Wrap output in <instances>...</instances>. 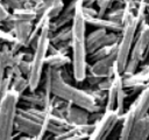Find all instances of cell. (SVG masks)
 <instances>
[{
  "instance_id": "obj_7",
  "label": "cell",
  "mask_w": 149,
  "mask_h": 140,
  "mask_svg": "<svg viewBox=\"0 0 149 140\" xmlns=\"http://www.w3.org/2000/svg\"><path fill=\"white\" fill-rule=\"evenodd\" d=\"M121 121V117L115 110L104 111L102 117L95 123L93 131L86 140H107L114 127Z\"/></svg>"
},
{
  "instance_id": "obj_25",
  "label": "cell",
  "mask_w": 149,
  "mask_h": 140,
  "mask_svg": "<svg viewBox=\"0 0 149 140\" xmlns=\"http://www.w3.org/2000/svg\"><path fill=\"white\" fill-rule=\"evenodd\" d=\"M14 41H15V36L10 30L6 28H0V42L1 43L12 44Z\"/></svg>"
},
{
  "instance_id": "obj_2",
  "label": "cell",
  "mask_w": 149,
  "mask_h": 140,
  "mask_svg": "<svg viewBox=\"0 0 149 140\" xmlns=\"http://www.w3.org/2000/svg\"><path fill=\"white\" fill-rule=\"evenodd\" d=\"M51 93L52 96L66 100L68 103L78 107H81L90 113L104 112V107L99 106L94 102V99L85 91V89H80L73 84L65 83L59 75V69H52Z\"/></svg>"
},
{
  "instance_id": "obj_29",
  "label": "cell",
  "mask_w": 149,
  "mask_h": 140,
  "mask_svg": "<svg viewBox=\"0 0 149 140\" xmlns=\"http://www.w3.org/2000/svg\"><path fill=\"white\" fill-rule=\"evenodd\" d=\"M113 79H114V76L113 77H105V78L101 79V82L99 83V85L97 88L100 89V90H102V91H107L111 88V85L113 83Z\"/></svg>"
},
{
  "instance_id": "obj_21",
  "label": "cell",
  "mask_w": 149,
  "mask_h": 140,
  "mask_svg": "<svg viewBox=\"0 0 149 140\" xmlns=\"http://www.w3.org/2000/svg\"><path fill=\"white\" fill-rule=\"evenodd\" d=\"M123 10H125L123 5L121 2H119V1H115L112 5V7L108 9V12L106 13L105 18L111 20V21H114V22H118V23H122Z\"/></svg>"
},
{
  "instance_id": "obj_33",
  "label": "cell",
  "mask_w": 149,
  "mask_h": 140,
  "mask_svg": "<svg viewBox=\"0 0 149 140\" xmlns=\"http://www.w3.org/2000/svg\"><path fill=\"white\" fill-rule=\"evenodd\" d=\"M45 135L47 134H40V135H36V136H31L30 140H43Z\"/></svg>"
},
{
  "instance_id": "obj_10",
  "label": "cell",
  "mask_w": 149,
  "mask_h": 140,
  "mask_svg": "<svg viewBox=\"0 0 149 140\" xmlns=\"http://www.w3.org/2000/svg\"><path fill=\"white\" fill-rule=\"evenodd\" d=\"M76 5H77V0H71L62 10V13L51 22H49V32L50 35L56 33L58 29L70 26L73 16H74V9H76Z\"/></svg>"
},
{
  "instance_id": "obj_16",
  "label": "cell",
  "mask_w": 149,
  "mask_h": 140,
  "mask_svg": "<svg viewBox=\"0 0 149 140\" xmlns=\"http://www.w3.org/2000/svg\"><path fill=\"white\" fill-rule=\"evenodd\" d=\"M122 84H123L122 75H115L111 88L107 90V97H106V103H105V111H109V110H114L115 108L118 91H119V88Z\"/></svg>"
},
{
  "instance_id": "obj_23",
  "label": "cell",
  "mask_w": 149,
  "mask_h": 140,
  "mask_svg": "<svg viewBox=\"0 0 149 140\" xmlns=\"http://www.w3.org/2000/svg\"><path fill=\"white\" fill-rule=\"evenodd\" d=\"M85 91L94 99V102L104 107V111H105V103H106V97H107V91H102L98 88H86Z\"/></svg>"
},
{
  "instance_id": "obj_22",
  "label": "cell",
  "mask_w": 149,
  "mask_h": 140,
  "mask_svg": "<svg viewBox=\"0 0 149 140\" xmlns=\"http://www.w3.org/2000/svg\"><path fill=\"white\" fill-rule=\"evenodd\" d=\"M116 48H118V43L116 44H111V46H105V47L99 48L98 50H95L94 52H92V54L88 55V57H87L88 58V63L90 62L93 63V62H97V61H99L101 58L107 57L112 52L116 51Z\"/></svg>"
},
{
  "instance_id": "obj_30",
  "label": "cell",
  "mask_w": 149,
  "mask_h": 140,
  "mask_svg": "<svg viewBox=\"0 0 149 140\" xmlns=\"http://www.w3.org/2000/svg\"><path fill=\"white\" fill-rule=\"evenodd\" d=\"M9 10L5 7V5L2 4V1L0 0V22H5L7 19H8V16H9Z\"/></svg>"
},
{
  "instance_id": "obj_9",
  "label": "cell",
  "mask_w": 149,
  "mask_h": 140,
  "mask_svg": "<svg viewBox=\"0 0 149 140\" xmlns=\"http://www.w3.org/2000/svg\"><path fill=\"white\" fill-rule=\"evenodd\" d=\"M115 58H116V51L112 52L105 58H101L97 62L88 63L87 72L99 76V77H113L115 75H120L116 71L115 68Z\"/></svg>"
},
{
  "instance_id": "obj_13",
  "label": "cell",
  "mask_w": 149,
  "mask_h": 140,
  "mask_svg": "<svg viewBox=\"0 0 149 140\" xmlns=\"http://www.w3.org/2000/svg\"><path fill=\"white\" fill-rule=\"evenodd\" d=\"M85 20L87 24H91L95 28H102L108 32H114V33H121L122 32V23H118L114 21H111L106 18H99V16H86Z\"/></svg>"
},
{
  "instance_id": "obj_15",
  "label": "cell",
  "mask_w": 149,
  "mask_h": 140,
  "mask_svg": "<svg viewBox=\"0 0 149 140\" xmlns=\"http://www.w3.org/2000/svg\"><path fill=\"white\" fill-rule=\"evenodd\" d=\"M36 19H37V14L34 9L27 8V7H21V8L12 10V13L9 14L7 20L14 21V22H33V23H35Z\"/></svg>"
},
{
  "instance_id": "obj_24",
  "label": "cell",
  "mask_w": 149,
  "mask_h": 140,
  "mask_svg": "<svg viewBox=\"0 0 149 140\" xmlns=\"http://www.w3.org/2000/svg\"><path fill=\"white\" fill-rule=\"evenodd\" d=\"M127 98V93H126V89L123 86V84L119 88V91H118V96H116V103H115V111L116 113L122 118V116L125 114V100Z\"/></svg>"
},
{
  "instance_id": "obj_17",
  "label": "cell",
  "mask_w": 149,
  "mask_h": 140,
  "mask_svg": "<svg viewBox=\"0 0 149 140\" xmlns=\"http://www.w3.org/2000/svg\"><path fill=\"white\" fill-rule=\"evenodd\" d=\"M71 64V57L63 54H48L45 58V65L52 69H62L65 65Z\"/></svg>"
},
{
  "instance_id": "obj_20",
  "label": "cell",
  "mask_w": 149,
  "mask_h": 140,
  "mask_svg": "<svg viewBox=\"0 0 149 140\" xmlns=\"http://www.w3.org/2000/svg\"><path fill=\"white\" fill-rule=\"evenodd\" d=\"M71 41V24L63 27L58 29L56 33L50 35V43L58 44L63 42H70Z\"/></svg>"
},
{
  "instance_id": "obj_6",
  "label": "cell",
  "mask_w": 149,
  "mask_h": 140,
  "mask_svg": "<svg viewBox=\"0 0 149 140\" xmlns=\"http://www.w3.org/2000/svg\"><path fill=\"white\" fill-rule=\"evenodd\" d=\"M148 56H149V23L146 21L139 26L137 34L130 51V56L122 76H130L135 74L140 63L143 62Z\"/></svg>"
},
{
  "instance_id": "obj_1",
  "label": "cell",
  "mask_w": 149,
  "mask_h": 140,
  "mask_svg": "<svg viewBox=\"0 0 149 140\" xmlns=\"http://www.w3.org/2000/svg\"><path fill=\"white\" fill-rule=\"evenodd\" d=\"M86 20L83 12V1L77 0L74 16L71 22V71L74 82L85 80L88 66V52L86 43Z\"/></svg>"
},
{
  "instance_id": "obj_26",
  "label": "cell",
  "mask_w": 149,
  "mask_h": 140,
  "mask_svg": "<svg viewBox=\"0 0 149 140\" xmlns=\"http://www.w3.org/2000/svg\"><path fill=\"white\" fill-rule=\"evenodd\" d=\"M1 1L8 10L9 9L14 10V9L21 8V7H23V4H24V0H1Z\"/></svg>"
},
{
  "instance_id": "obj_18",
  "label": "cell",
  "mask_w": 149,
  "mask_h": 140,
  "mask_svg": "<svg viewBox=\"0 0 149 140\" xmlns=\"http://www.w3.org/2000/svg\"><path fill=\"white\" fill-rule=\"evenodd\" d=\"M58 1H64V0H24L23 7L34 9L36 12L37 16H40L48 7H50L51 5H54Z\"/></svg>"
},
{
  "instance_id": "obj_34",
  "label": "cell",
  "mask_w": 149,
  "mask_h": 140,
  "mask_svg": "<svg viewBox=\"0 0 149 140\" xmlns=\"http://www.w3.org/2000/svg\"><path fill=\"white\" fill-rule=\"evenodd\" d=\"M16 140H30V136H28V135H24V134H22V135H19V138H17Z\"/></svg>"
},
{
  "instance_id": "obj_12",
  "label": "cell",
  "mask_w": 149,
  "mask_h": 140,
  "mask_svg": "<svg viewBox=\"0 0 149 140\" xmlns=\"http://www.w3.org/2000/svg\"><path fill=\"white\" fill-rule=\"evenodd\" d=\"M65 119L71 126L85 125L90 123V112L76 105H71L65 113Z\"/></svg>"
},
{
  "instance_id": "obj_27",
  "label": "cell",
  "mask_w": 149,
  "mask_h": 140,
  "mask_svg": "<svg viewBox=\"0 0 149 140\" xmlns=\"http://www.w3.org/2000/svg\"><path fill=\"white\" fill-rule=\"evenodd\" d=\"M101 79H102V77L92 75V74H90V72H87L86 78H85V80L87 82V84H88L90 88H97V86L99 85V83L101 82Z\"/></svg>"
},
{
  "instance_id": "obj_11",
  "label": "cell",
  "mask_w": 149,
  "mask_h": 140,
  "mask_svg": "<svg viewBox=\"0 0 149 140\" xmlns=\"http://www.w3.org/2000/svg\"><path fill=\"white\" fill-rule=\"evenodd\" d=\"M132 105L134 107L136 120L142 119L149 114V86L141 90V92L139 93V97L133 102Z\"/></svg>"
},
{
  "instance_id": "obj_14",
  "label": "cell",
  "mask_w": 149,
  "mask_h": 140,
  "mask_svg": "<svg viewBox=\"0 0 149 140\" xmlns=\"http://www.w3.org/2000/svg\"><path fill=\"white\" fill-rule=\"evenodd\" d=\"M129 140H149V114L135 121Z\"/></svg>"
},
{
  "instance_id": "obj_28",
  "label": "cell",
  "mask_w": 149,
  "mask_h": 140,
  "mask_svg": "<svg viewBox=\"0 0 149 140\" xmlns=\"http://www.w3.org/2000/svg\"><path fill=\"white\" fill-rule=\"evenodd\" d=\"M17 66H19V70H20V72H21L23 76L28 77V75H29V71H30V61H27V60H22V61H20V62H19Z\"/></svg>"
},
{
  "instance_id": "obj_19",
  "label": "cell",
  "mask_w": 149,
  "mask_h": 140,
  "mask_svg": "<svg viewBox=\"0 0 149 140\" xmlns=\"http://www.w3.org/2000/svg\"><path fill=\"white\" fill-rule=\"evenodd\" d=\"M10 90L16 92L19 96L23 94L27 90H29V82L28 78L23 75H19L13 77L12 83H10Z\"/></svg>"
},
{
  "instance_id": "obj_3",
  "label": "cell",
  "mask_w": 149,
  "mask_h": 140,
  "mask_svg": "<svg viewBox=\"0 0 149 140\" xmlns=\"http://www.w3.org/2000/svg\"><path fill=\"white\" fill-rule=\"evenodd\" d=\"M50 46V32H49V23H45L43 28L41 29L37 46L33 50V57L30 61V71L28 75V82H29V90L28 91H35L38 89L42 76L44 72L45 66V58L48 56V49Z\"/></svg>"
},
{
  "instance_id": "obj_32",
  "label": "cell",
  "mask_w": 149,
  "mask_h": 140,
  "mask_svg": "<svg viewBox=\"0 0 149 140\" xmlns=\"http://www.w3.org/2000/svg\"><path fill=\"white\" fill-rule=\"evenodd\" d=\"M81 1L84 7H91L93 6V4H97V0H81Z\"/></svg>"
},
{
  "instance_id": "obj_4",
  "label": "cell",
  "mask_w": 149,
  "mask_h": 140,
  "mask_svg": "<svg viewBox=\"0 0 149 140\" xmlns=\"http://www.w3.org/2000/svg\"><path fill=\"white\" fill-rule=\"evenodd\" d=\"M20 96L9 89L0 102V140H14Z\"/></svg>"
},
{
  "instance_id": "obj_8",
  "label": "cell",
  "mask_w": 149,
  "mask_h": 140,
  "mask_svg": "<svg viewBox=\"0 0 149 140\" xmlns=\"http://www.w3.org/2000/svg\"><path fill=\"white\" fill-rule=\"evenodd\" d=\"M15 132H17V134H24L31 138L40 134H47V127L44 123H38L17 113L15 119Z\"/></svg>"
},
{
  "instance_id": "obj_31",
  "label": "cell",
  "mask_w": 149,
  "mask_h": 140,
  "mask_svg": "<svg viewBox=\"0 0 149 140\" xmlns=\"http://www.w3.org/2000/svg\"><path fill=\"white\" fill-rule=\"evenodd\" d=\"M83 12H84V15H86V16H98V9L93 8V6H91V7L83 6Z\"/></svg>"
},
{
  "instance_id": "obj_5",
  "label": "cell",
  "mask_w": 149,
  "mask_h": 140,
  "mask_svg": "<svg viewBox=\"0 0 149 140\" xmlns=\"http://www.w3.org/2000/svg\"><path fill=\"white\" fill-rule=\"evenodd\" d=\"M122 32L120 33V40L118 42L116 48V58H115V68L118 74L122 75L125 71V68L127 65V62L130 56V51L137 34L139 29V22L136 18H132L122 23Z\"/></svg>"
}]
</instances>
